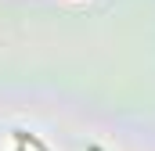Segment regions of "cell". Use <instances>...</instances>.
Here are the masks:
<instances>
[{"label": "cell", "mask_w": 155, "mask_h": 151, "mask_svg": "<svg viewBox=\"0 0 155 151\" xmlns=\"http://www.w3.org/2000/svg\"><path fill=\"white\" fill-rule=\"evenodd\" d=\"M90 151H101V148H90Z\"/></svg>", "instance_id": "obj_1"}]
</instances>
